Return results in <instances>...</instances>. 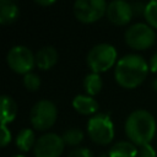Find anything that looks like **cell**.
Listing matches in <instances>:
<instances>
[{
  "label": "cell",
  "mask_w": 157,
  "mask_h": 157,
  "mask_svg": "<svg viewBox=\"0 0 157 157\" xmlns=\"http://www.w3.org/2000/svg\"><path fill=\"white\" fill-rule=\"evenodd\" d=\"M147 61L137 54H128L120 58L114 69L115 81L124 88H135L144 82L148 74Z\"/></svg>",
  "instance_id": "6da1fadb"
},
{
  "label": "cell",
  "mask_w": 157,
  "mask_h": 157,
  "mask_svg": "<svg viewBox=\"0 0 157 157\" xmlns=\"http://www.w3.org/2000/svg\"><path fill=\"white\" fill-rule=\"evenodd\" d=\"M125 132L132 144L147 145L156 134V120L146 109H135L126 118Z\"/></svg>",
  "instance_id": "7a4b0ae2"
},
{
  "label": "cell",
  "mask_w": 157,
  "mask_h": 157,
  "mask_svg": "<svg viewBox=\"0 0 157 157\" xmlns=\"http://www.w3.org/2000/svg\"><path fill=\"white\" fill-rule=\"evenodd\" d=\"M92 72H103L117 64V49L109 43H99L90 49L86 56Z\"/></svg>",
  "instance_id": "3957f363"
},
{
  "label": "cell",
  "mask_w": 157,
  "mask_h": 157,
  "mask_svg": "<svg viewBox=\"0 0 157 157\" xmlns=\"http://www.w3.org/2000/svg\"><path fill=\"white\" fill-rule=\"evenodd\" d=\"M90 139L98 145H107L114 137V125L110 117L105 113H96L87 121Z\"/></svg>",
  "instance_id": "277c9868"
},
{
  "label": "cell",
  "mask_w": 157,
  "mask_h": 157,
  "mask_svg": "<svg viewBox=\"0 0 157 157\" xmlns=\"http://www.w3.org/2000/svg\"><path fill=\"white\" fill-rule=\"evenodd\" d=\"M124 39L126 44L136 50H144L153 45L156 42L155 29L144 22H137L131 25L124 33Z\"/></svg>",
  "instance_id": "5b68a950"
},
{
  "label": "cell",
  "mask_w": 157,
  "mask_h": 157,
  "mask_svg": "<svg viewBox=\"0 0 157 157\" xmlns=\"http://www.w3.org/2000/svg\"><path fill=\"white\" fill-rule=\"evenodd\" d=\"M56 105L49 99H40L33 104L29 112V121L37 130L44 131L53 126L56 120Z\"/></svg>",
  "instance_id": "8992f818"
},
{
  "label": "cell",
  "mask_w": 157,
  "mask_h": 157,
  "mask_svg": "<svg viewBox=\"0 0 157 157\" xmlns=\"http://www.w3.org/2000/svg\"><path fill=\"white\" fill-rule=\"evenodd\" d=\"M108 4L104 0H76L72 10L75 17L83 23H92L107 13Z\"/></svg>",
  "instance_id": "52a82bcc"
},
{
  "label": "cell",
  "mask_w": 157,
  "mask_h": 157,
  "mask_svg": "<svg viewBox=\"0 0 157 157\" xmlns=\"http://www.w3.org/2000/svg\"><path fill=\"white\" fill-rule=\"evenodd\" d=\"M6 63L9 67L17 74H28L36 65L34 54L25 45H13L6 54Z\"/></svg>",
  "instance_id": "ba28073f"
},
{
  "label": "cell",
  "mask_w": 157,
  "mask_h": 157,
  "mask_svg": "<svg viewBox=\"0 0 157 157\" xmlns=\"http://www.w3.org/2000/svg\"><path fill=\"white\" fill-rule=\"evenodd\" d=\"M65 142L61 136L48 132L39 136L34 144L33 153L36 157H60L64 151Z\"/></svg>",
  "instance_id": "9c48e42d"
},
{
  "label": "cell",
  "mask_w": 157,
  "mask_h": 157,
  "mask_svg": "<svg viewBox=\"0 0 157 157\" xmlns=\"http://www.w3.org/2000/svg\"><path fill=\"white\" fill-rule=\"evenodd\" d=\"M105 15L112 23L118 26H124L131 20L134 12H132L131 4H129L128 1L113 0L108 4Z\"/></svg>",
  "instance_id": "30bf717a"
},
{
  "label": "cell",
  "mask_w": 157,
  "mask_h": 157,
  "mask_svg": "<svg viewBox=\"0 0 157 157\" xmlns=\"http://www.w3.org/2000/svg\"><path fill=\"white\" fill-rule=\"evenodd\" d=\"M34 60H36V65H37L38 69L49 70L58 61V52L52 45L42 47L34 54Z\"/></svg>",
  "instance_id": "8fae6325"
},
{
  "label": "cell",
  "mask_w": 157,
  "mask_h": 157,
  "mask_svg": "<svg viewBox=\"0 0 157 157\" xmlns=\"http://www.w3.org/2000/svg\"><path fill=\"white\" fill-rule=\"evenodd\" d=\"M72 107L76 112L83 115H91L98 110V102L88 94H77L72 99Z\"/></svg>",
  "instance_id": "7c38bea8"
},
{
  "label": "cell",
  "mask_w": 157,
  "mask_h": 157,
  "mask_svg": "<svg viewBox=\"0 0 157 157\" xmlns=\"http://www.w3.org/2000/svg\"><path fill=\"white\" fill-rule=\"evenodd\" d=\"M20 9L12 0H0V23L10 25L17 20Z\"/></svg>",
  "instance_id": "4fadbf2b"
},
{
  "label": "cell",
  "mask_w": 157,
  "mask_h": 157,
  "mask_svg": "<svg viewBox=\"0 0 157 157\" xmlns=\"http://www.w3.org/2000/svg\"><path fill=\"white\" fill-rule=\"evenodd\" d=\"M139 151L131 141H118L108 151V157H137Z\"/></svg>",
  "instance_id": "5bb4252c"
},
{
  "label": "cell",
  "mask_w": 157,
  "mask_h": 157,
  "mask_svg": "<svg viewBox=\"0 0 157 157\" xmlns=\"http://www.w3.org/2000/svg\"><path fill=\"white\" fill-rule=\"evenodd\" d=\"M17 114V104L10 96H1V125L11 123Z\"/></svg>",
  "instance_id": "9a60e30c"
},
{
  "label": "cell",
  "mask_w": 157,
  "mask_h": 157,
  "mask_svg": "<svg viewBox=\"0 0 157 157\" xmlns=\"http://www.w3.org/2000/svg\"><path fill=\"white\" fill-rule=\"evenodd\" d=\"M36 141L37 140L34 137V132L29 128H25L20 130V132L16 136V146L20 148V151H23V152H27L31 148H33Z\"/></svg>",
  "instance_id": "2e32d148"
},
{
  "label": "cell",
  "mask_w": 157,
  "mask_h": 157,
  "mask_svg": "<svg viewBox=\"0 0 157 157\" xmlns=\"http://www.w3.org/2000/svg\"><path fill=\"white\" fill-rule=\"evenodd\" d=\"M102 86H103L102 78H101L99 74H97V72L87 74L83 78V88H85L86 93L91 97L99 93V91L102 90Z\"/></svg>",
  "instance_id": "e0dca14e"
},
{
  "label": "cell",
  "mask_w": 157,
  "mask_h": 157,
  "mask_svg": "<svg viewBox=\"0 0 157 157\" xmlns=\"http://www.w3.org/2000/svg\"><path fill=\"white\" fill-rule=\"evenodd\" d=\"M61 137H63L65 145L76 146L83 140V132H82V130H80L77 128H71V129L65 130V132L63 134Z\"/></svg>",
  "instance_id": "ac0fdd59"
},
{
  "label": "cell",
  "mask_w": 157,
  "mask_h": 157,
  "mask_svg": "<svg viewBox=\"0 0 157 157\" xmlns=\"http://www.w3.org/2000/svg\"><path fill=\"white\" fill-rule=\"evenodd\" d=\"M144 16L152 28H157V0H151L145 6Z\"/></svg>",
  "instance_id": "d6986e66"
},
{
  "label": "cell",
  "mask_w": 157,
  "mask_h": 157,
  "mask_svg": "<svg viewBox=\"0 0 157 157\" xmlns=\"http://www.w3.org/2000/svg\"><path fill=\"white\" fill-rule=\"evenodd\" d=\"M23 85L28 91H37L40 86V78L34 72H28L23 75Z\"/></svg>",
  "instance_id": "ffe728a7"
},
{
  "label": "cell",
  "mask_w": 157,
  "mask_h": 157,
  "mask_svg": "<svg viewBox=\"0 0 157 157\" xmlns=\"http://www.w3.org/2000/svg\"><path fill=\"white\" fill-rule=\"evenodd\" d=\"M67 157H94V156L92 151L86 147H76L67 153Z\"/></svg>",
  "instance_id": "44dd1931"
},
{
  "label": "cell",
  "mask_w": 157,
  "mask_h": 157,
  "mask_svg": "<svg viewBox=\"0 0 157 157\" xmlns=\"http://www.w3.org/2000/svg\"><path fill=\"white\" fill-rule=\"evenodd\" d=\"M137 157H157V155H156L155 148L150 144H147V145L140 146Z\"/></svg>",
  "instance_id": "7402d4cb"
},
{
  "label": "cell",
  "mask_w": 157,
  "mask_h": 157,
  "mask_svg": "<svg viewBox=\"0 0 157 157\" xmlns=\"http://www.w3.org/2000/svg\"><path fill=\"white\" fill-rule=\"evenodd\" d=\"M10 141H11V131L6 125H1V137H0L1 146L5 147Z\"/></svg>",
  "instance_id": "603a6c76"
},
{
  "label": "cell",
  "mask_w": 157,
  "mask_h": 157,
  "mask_svg": "<svg viewBox=\"0 0 157 157\" xmlns=\"http://www.w3.org/2000/svg\"><path fill=\"white\" fill-rule=\"evenodd\" d=\"M148 67H150V70L152 72L157 74V52L151 56V59L148 61Z\"/></svg>",
  "instance_id": "cb8c5ba5"
},
{
  "label": "cell",
  "mask_w": 157,
  "mask_h": 157,
  "mask_svg": "<svg viewBox=\"0 0 157 157\" xmlns=\"http://www.w3.org/2000/svg\"><path fill=\"white\" fill-rule=\"evenodd\" d=\"M54 2H55L54 0H36V4L42 5V6H48V5H52Z\"/></svg>",
  "instance_id": "d4e9b609"
},
{
  "label": "cell",
  "mask_w": 157,
  "mask_h": 157,
  "mask_svg": "<svg viewBox=\"0 0 157 157\" xmlns=\"http://www.w3.org/2000/svg\"><path fill=\"white\" fill-rule=\"evenodd\" d=\"M152 88H153L155 91H157V77L153 78V81H152Z\"/></svg>",
  "instance_id": "484cf974"
},
{
  "label": "cell",
  "mask_w": 157,
  "mask_h": 157,
  "mask_svg": "<svg viewBox=\"0 0 157 157\" xmlns=\"http://www.w3.org/2000/svg\"><path fill=\"white\" fill-rule=\"evenodd\" d=\"M12 157H26V156H23V155H13Z\"/></svg>",
  "instance_id": "4316f807"
},
{
  "label": "cell",
  "mask_w": 157,
  "mask_h": 157,
  "mask_svg": "<svg viewBox=\"0 0 157 157\" xmlns=\"http://www.w3.org/2000/svg\"><path fill=\"white\" fill-rule=\"evenodd\" d=\"M102 157H105V156H102Z\"/></svg>",
  "instance_id": "83f0119b"
}]
</instances>
